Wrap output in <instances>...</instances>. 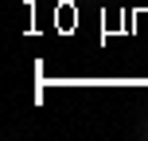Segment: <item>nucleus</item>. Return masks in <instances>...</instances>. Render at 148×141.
Returning <instances> with one entry per match:
<instances>
[{"label":"nucleus","instance_id":"nucleus-1","mask_svg":"<svg viewBox=\"0 0 148 141\" xmlns=\"http://www.w3.org/2000/svg\"><path fill=\"white\" fill-rule=\"evenodd\" d=\"M144 137H148V129H144Z\"/></svg>","mask_w":148,"mask_h":141}]
</instances>
